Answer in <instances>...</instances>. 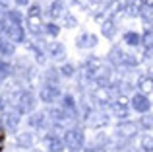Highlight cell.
<instances>
[{
	"label": "cell",
	"mask_w": 153,
	"mask_h": 152,
	"mask_svg": "<svg viewBox=\"0 0 153 152\" xmlns=\"http://www.w3.org/2000/svg\"><path fill=\"white\" fill-rule=\"evenodd\" d=\"M62 138H64V144H66L72 152H79L83 148V144H85V135H83V131L78 129V127L68 129Z\"/></svg>",
	"instance_id": "obj_1"
},
{
	"label": "cell",
	"mask_w": 153,
	"mask_h": 152,
	"mask_svg": "<svg viewBox=\"0 0 153 152\" xmlns=\"http://www.w3.org/2000/svg\"><path fill=\"white\" fill-rule=\"evenodd\" d=\"M35 103H37V99H35L33 92L22 90V92H18V99H16L14 109L18 111L19 115H25V113H31V111L35 109Z\"/></svg>",
	"instance_id": "obj_2"
},
{
	"label": "cell",
	"mask_w": 153,
	"mask_h": 152,
	"mask_svg": "<svg viewBox=\"0 0 153 152\" xmlns=\"http://www.w3.org/2000/svg\"><path fill=\"white\" fill-rule=\"evenodd\" d=\"M140 133V127L136 121H130V119H124V121H120L118 125H116V137L120 138V141H130V138H134L136 135Z\"/></svg>",
	"instance_id": "obj_3"
},
{
	"label": "cell",
	"mask_w": 153,
	"mask_h": 152,
	"mask_svg": "<svg viewBox=\"0 0 153 152\" xmlns=\"http://www.w3.org/2000/svg\"><path fill=\"white\" fill-rule=\"evenodd\" d=\"M111 111L116 115L118 119H128V115H130V99L126 98L124 94H120L118 98H114L112 99V103H111Z\"/></svg>",
	"instance_id": "obj_4"
},
{
	"label": "cell",
	"mask_w": 153,
	"mask_h": 152,
	"mask_svg": "<svg viewBox=\"0 0 153 152\" xmlns=\"http://www.w3.org/2000/svg\"><path fill=\"white\" fill-rule=\"evenodd\" d=\"M39 98L43 103H54L58 98H62V92H60L58 84H45L43 82L41 90H39Z\"/></svg>",
	"instance_id": "obj_5"
},
{
	"label": "cell",
	"mask_w": 153,
	"mask_h": 152,
	"mask_svg": "<svg viewBox=\"0 0 153 152\" xmlns=\"http://www.w3.org/2000/svg\"><path fill=\"white\" fill-rule=\"evenodd\" d=\"M130 105H132V109H134L136 113L146 115V113H149V109H151V99L147 98V96L136 92V94L130 98Z\"/></svg>",
	"instance_id": "obj_6"
},
{
	"label": "cell",
	"mask_w": 153,
	"mask_h": 152,
	"mask_svg": "<svg viewBox=\"0 0 153 152\" xmlns=\"http://www.w3.org/2000/svg\"><path fill=\"white\" fill-rule=\"evenodd\" d=\"M83 119H85V123L91 127V129H101V127H105V125L108 123L107 113H103L101 109H99V111H91V109H87V111H85V115H83Z\"/></svg>",
	"instance_id": "obj_7"
},
{
	"label": "cell",
	"mask_w": 153,
	"mask_h": 152,
	"mask_svg": "<svg viewBox=\"0 0 153 152\" xmlns=\"http://www.w3.org/2000/svg\"><path fill=\"white\" fill-rule=\"evenodd\" d=\"M91 99L99 107H107L112 103V92L108 88H93L91 90Z\"/></svg>",
	"instance_id": "obj_8"
},
{
	"label": "cell",
	"mask_w": 153,
	"mask_h": 152,
	"mask_svg": "<svg viewBox=\"0 0 153 152\" xmlns=\"http://www.w3.org/2000/svg\"><path fill=\"white\" fill-rule=\"evenodd\" d=\"M43 142H45V146H47V150L49 152H62L64 150V138L62 137H58V135H52L51 131L43 137Z\"/></svg>",
	"instance_id": "obj_9"
},
{
	"label": "cell",
	"mask_w": 153,
	"mask_h": 152,
	"mask_svg": "<svg viewBox=\"0 0 153 152\" xmlns=\"http://www.w3.org/2000/svg\"><path fill=\"white\" fill-rule=\"evenodd\" d=\"M51 117H52V121L54 123H58V125H62V123H68V121H72V119L76 117V113L74 111H68V109H64V107H52L51 109Z\"/></svg>",
	"instance_id": "obj_10"
},
{
	"label": "cell",
	"mask_w": 153,
	"mask_h": 152,
	"mask_svg": "<svg viewBox=\"0 0 153 152\" xmlns=\"http://www.w3.org/2000/svg\"><path fill=\"white\" fill-rule=\"evenodd\" d=\"M25 27H27V31H29V33L41 35L43 29H45V23H43V18H41V16H27Z\"/></svg>",
	"instance_id": "obj_11"
},
{
	"label": "cell",
	"mask_w": 153,
	"mask_h": 152,
	"mask_svg": "<svg viewBox=\"0 0 153 152\" xmlns=\"http://www.w3.org/2000/svg\"><path fill=\"white\" fill-rule=\"evenodd\" d=\"M49 53H51V57L54 59V61H58V62H66V47L62 45V43H58V41H52L49 43Z\"/></svg>",
	"instance_id": "obj_12"
},
{
	"label": "cell",
	"mask_w": 153,
	"mask_h": 152,
	"mask_svg": "<svg viewBox=\"0 0 153 152\" xmlns=\"http://www.w3.org/2000/svg\"><path fill=\"white\" fill-rule=\"evenodd\" d=\"M124 57H126V53H124L120 47H112L111 51H108V65L114 66V68H118V66H124Z\"/></svg>",
	"instance_id": "obj_13"
},
{
	"label": "cell",
	"mask_w": 153,
	"mask_h": 152,
	"mask_svg": "<svg viewBox=\"0 0 153 152\" xmlns=\"http://www.w3.org/2000/svg\"><path fill=\"white\" fill-rule=\"evenodd\" d=\"M138 90L140 94L147 96L149 98V94H153V76L151 74H142L138 78Z\"/></svg>",
	"instance_id": "obj_14"
},
{
	"label": "cell",
	"mask_w": 153,
	"mask_h": 152,
	"mask_svg": "<svg viewBox=\"0 0 153 152\" xmlns=\"http://www.w3.org/2000/svg\"><path fill=\"white\" fill-rule=\"evenodd\" d=\"M19 117H22V115H19L14 107H12V109H6V111H4V125H6L8 129L16 131L18 125H19Z\"/></svg>",
	"instance_id": "obj_15"
},
{
	"label": "cell",
	"mask_w": 153,
	"mask_h": 152,
	"mask_svg": "<svg viewBox=\"0 0 153 152\" xmlns=\"http://www.w3.org/2000/svg\"><path fill=\"white\" fill-rule=\"evenodd\" d=\"M66 14H68V12H66V8H64L62 0H54V2L49 6V16L52 20H62Z\"/></svg>",
	"instance_id": "obj_16"
},
{
	"label": "cell",
	"mask_w": 153,
	"mask_h": 152,
	"mask_svg": "<svg viewBox=\"0 0 153 152\" xmlns=\"http://www.w3.org/2000/svg\"><path fill=\"white\" fill-rule=\"evenodd\" d=\"M27 125L33 127V129H45V125H47V113L37 111V113L29 115V119H27Z\"/></svg>",
	"instance_id": "obj_17"
},
{
	"label": "cell",
	"mask_w": 153,
	"mask_h": 152,
	"mask_svg": "<svg viewBox=\"0 0 153 152\" xmlns=\"http://www.w3.org/2000/svg\"><path fill=\"white\" fill-rule=\"evenodd\" d=\"M16 144L19 146V148H31V146L35 144V137L31 133H18L16 135Z\"/></svg>",
	"instance_id": "obj_18"
},
{
	"label": "cell",
	"mask_w": 153,
	"mask_h": 152,
	"mask_svg": "<svg viewBox=\"0 0 153 152\" xmlns=\"http://www.w3.org/2000/svg\"><path fill=\"white\" fill-rule=\"evenodd\" d=\"M101 33L107 39H114V35H116V23H114V20H112V18H107L101 23Z\"/></svg>",
	"instance_id": "obj_19"
},
{
	"label": "cell",
	"mask_w": 153,
	"mask_h": 152,
	"mask_svg": "<svg viewBox=\"0 0 153 152\" xmlns=\"http://www.w3.org/2000/svg\"><path fill=\"white\" fill-rule=\"evenodd\" d=\"M97 45V35H93V33H82L78 37V47L79 49H87V47H95Z\"/></svg>",
	"instance_id": "obj_20"
},
{
	"label": "cell",
	"mask_w": 153,
	"mask_h": 152,
	"mask_svg": "<svg viewBox=\"0 0 153 152\" xmlns=\"http://www.w3.org/2000/svg\"><path fill=\"white\" fill-rule=\"evenodd\" d=\"M138 127H140V131H146V133L153 131V115L151 113L142 115V117L138 119Z\"/></svg>",
	"instance_id": "obj_21"
},
{
	"label": "cell",
	"mask_w": 153,
	"mask_h": 152,
	"mask_svg": "<svg viewBox=\"0 0 153 152\" xmlns=\"http://www.w3.org/2000/svg\"><path fill=\"white\" fill-rule=\"evenodd\" d=\"M140 12H142V2L140 0H130L126 6V16L130 18H140Z\"/></svg>",
	"instance_id": "obj_22"
},
{
	"label": "cell",
	"mask_w": 153,
	"mask_h": 152,
	"mask_svg": "<svg viewBox=\"0 0 153 152\" xmlns=\"http://www.w3.org/2000/svg\"><path fill=\"white\" fill-rule=\"evenodd\" d=\"M124 41H126L130 47H138V45H142V33L126 31V33H124Z\"/></svg>",
	"instance_id": "obj_23"
},
{
	"label": "cell",
	"mask_w": 153,
	"mask_h": 152,
	"mask_svg": "<svg viewBox=\"0 0 153 152\" xmlns=\"http://www.w3.org/2000/svg\"><path fill=\"white\" fill-rule=\"evenodd\" d=\"M12 72H14L12 65H10V62H8L4 57H0V80H8Z\"/></svg>",
	"instance_id": "obj_24"
},
{
	"label": "cell",
	"mask_w": 153,
	"mask_h": 152,
	"mask_svg": "<svg viewBox=\"0 0 153 152\" xmlns=\"http://www.w3.org/2000/svg\"><path fill=\"white\" fill-rule=\"evenodd\" d=\"M10 55H14V43L0 37V57H10Z\"/></svg>",
	"instance_id": "obj_25"
},
{
	"label": "cell",
	"mask_w": 153,
	"mask_h": 152,
	"mask_svg": "<svg viewBox=\"0 0 153 152\" xmlns=\"http://www.w3.org/2000/svg\"><path fill=\"white\" fill-rule=\"evenodd\" d=\"M142 45H143V47H151V45H153V23H151V26H146V27H143Z\"/></svg>",
	"instance_id": "obj_26"
},
{
	"label": "cell",
	"mask_w": 153,
	"mask_h": 152,
	"mask_svg": "<svg viewBox=\"0 0 153 152\" xmlns=\"http://www.w3.org/2000/svg\"><path fill=\"white\" fill-rule=\"evenodd\" d=\"M60 107H64V109L74 111V113H76V99H74V96L64 94V96H62V102H60Z\"/></svg>",
	"instance_id": "obj_27"
},
{
	"label": "cell",
	"mask_w": 153,
	"mask_h": 152,
	"mask_svg": "<svg viewBox=\"0 0 153 152\" xmlns=\"http://www.w3.org/2000/svg\"><path fill=\"white\" fill-rule=\"evenodd\" d=\"M140 148L143 152H153V135H143L140 138Z\"/></svg>",
	"instance_id": "obj_28"
},
{
	"label": "cell",
	"mask_w": 153,
	"mask_h": 152,
	"mask_svg": "<svg viewBox=\"0 0 153 152\" xmlns=\"http://www.w3.org/2000/svg\"><path fill=\"white\" fill-rule=\"evenodd\" d=\"M58 78H60L58 70H56V68H49L47 74L43 76V82H45V84H58Z\"/></svg>",
	"instance_id": "obj_29"
},
{
	"label": "cell",
	"mask_w": 153,
	"mask_h": 152,
	"mask_svg": "<svg viewBox=\"0 0 153 152\" xmlns=\"http://www.w3.org/2000/svg\"><path fill=\"white\" fill-rule=\"evenodd\" d=\"M58 72H60V76H64V78H72V76L76 74V66L72 65V62H64L58 68Z\"/></svg>",
	"instance_id": "obj_30"
},
{
	"label": "cell",
	"mask_w": 153,
	"mask_h": 152,
	"mask_svg": "<svg viewBox=\"0 0 153 152\" xmlns=\"http://www.w3.org/2000/svg\"><path fill=\"white\" fill-rule=\"evenodd\" d=\"M124 66H126V68H138L140 59L136 57L134 53H126V57H124Z\"/></svg>",
	"instance_id": "obj_31"
},
{
	"label": "cell",
	"mask_w": 153,
	"mask_h": 152,
	"mask_svg": "<svg viewBox=\"0 0 153 152\" xmlns=\"http://www.w3.org/2000/svg\"><path fill=\"white\" fill-rule=\"evenodd\" d=\"M45 31H47V35H51V37H58L60 27L56 26L54 22H51V23H45Z\"/></svg>",
	"instance_id": "obj_32"
},
{
	"label": "cell",
	"mask_w": 153,
	"mask_h": 152,
	"mask_svg": "<svg viewBox=\"0 0 153 152\" xmlns=\"http://www.w3.org/2000/svg\"><path fill=\"white\" fill-rule=\"evenodd\" d=\"M62 20H64V27H68V29H72V27H76V26H78V20H76L72 14H66Z\"/></svg>",
	"instance_id": "obj_33"
},
{
	"label": "cell",
	"mask_w": 153,
	"mask_h": 152,
	"mask_svg": "<svg viewBox=\"0 0 153 152\" xmlns=\"http://www.w3.org/2000/svg\"><path fill=\"white\" fill-rule=\"evenodd\" d=\"M27 16H41V6L39 4H31L29 10H27Z\"/></svg>",
	"instance_id": "obj_34"
},
{
	"label": "cell",
	"mask_w": 153,
	"mask_h": 152,
	"mask_svg": "<svg viewBox=\"0 0 153 152\" xmlns=\"http://www.w3.org/2000/svg\"><path fill=\"white\" fill-rule=\"evenodd\" d=\"M72 2H74L78 8H87L89 6V0H72Z\"/></svg>",
	"instance_id": "obj_35"
},
{
	"label": "cell",
	"mask_w": 153,
	"mask_h": 152,
	"mask_svg": "<svg viewBox=\"0 0 153 152\" xmlns=\"http://www.w3.org/2000/svg\"><path fill=\"white\" fill-rule=\"evenodd\" d=\"M142 2V6H146V8H149V10H153V0H140Z\"/></svg>",
	"instance_id": "obj_36"
},
{
	"label": "cell",
	"mask_w": 153,
	"mask_h": 152,
	"mask_svg": "<svg viewBox=\"0 0 153 152\" xmlns=\"http://www.w3.org/2000/svg\"><path fill=\"white\" fill-rule=\"evenodd\" d=\"M83 152H103V150L99 148V146H93V148H85Z\"/></svg>",
	"instance_id": "obj_37"
},
{
	"label": "cell",
	"mask_w": 153,
	"mask_h": 152,
	"mask_svg": "<svg viewBox=\"0 0 153 152\" xmlns=\"http://www.w3.org/2000/svg\"><path fill=\"white\" fill-rule=\"evenodd\" d=\"M27 2H29V0H16L18 6H27Z\"/></svg>",
	"instance_id": "obj_38"
},
{
	"label": "cell",
	"mask_w": 153,
	"mask_h": 152,
	"mask_svg": "<svg viewBox=\"0 0 153 152\" xmlns=\"http://www.w3.org/2000/svg\"><path fill=\"white\" fill-rule=\"evenodd\" d=\"M101 2H103V0H89V4H95V6H99Z\"/></svg>",
	"instance_id": "obj_39"
},
{
	"label": "cell",
	"mask_w": 153,
	"mask_h": 152,
	"mask_svg": "<svg viewBox=\"0 0 153 152\" xmlns=\"http://www.w3.org/2000/svg\"><path fill=\"white\" fill-rule=\"evenodd\" d=\"M0 84H2V80H0Z\"/></svg>",
	"instance_id": "obj_40"
},
{
	"label": "cell",
	"mask_w": 153,
	"mask_h": 152,
	"mask_svg": "<svg viewBox=\"0 0 153 152\" xmlns=\"http://www.w3.org/2000/svg\"><path fill=\"white\" fill-rule=\"evenodd\" d=\"M108 2H111V0H108Z\"/></svg>",
	"instance_id": "obj_41"
}]
</instances>
